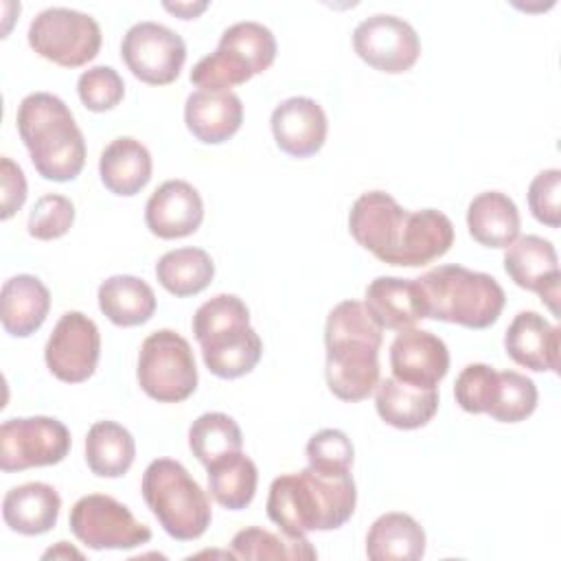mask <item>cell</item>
<instances>
[{"instance_id":"cell-13","label":"cell","mask_w":561,"mask_h":561,"mask_svg":"<svg viewBox=\"0 0 561 561\" xmlns=\"http://www.w3.org/2000/svg\"><path fill=\"white\" fill-rule=\"evenodd\" d=\"M353 48L357 57L375 70L399 75L416 64L421 55V39L403 18L377 13L355 26Z\"/></svg>"},{"instance_id":"cell-36","label":"cell","mask_w":561,"mask_h":561,"mask_svg":"<svg viewBox=\"0 0 561 561\" xmlns=\"http://www.w3.org/2000/svg\"><path fill=\"white\" fill-rule=\"evenodd\" d=\"M219 46H228L237 50L248 61L254 75L267 70L276 59L274 33L261 22H252V20H243L228 26L219 37Z\"/></svg>"},{"instance_id":"cell-7","label":"cell","mask_w":561,"mask_h":561,"mask_svg":"<svg viewBox=\"0 0 561 561\" xmlns=\"http://www.w3.org/2000/svg\"><path fill=\"white\" fill-rule=\"evenodd\" d=\"M140 491L169 537L193 541L210 526V500L182 462L173 458L151 460L142 473Z\"/></svg>"},{"instance_id":"cell-39","label":"cell","mask_w":561,"mask_h":561,"mask_svg":"<svg viewBox=\"0 0 561 561\" xmlns=\"http://www.w3.org/2000/svg\"><path fill=\"white\" fill-rule=\"evenodd\" d=\"M75 224V204L57 193L42 195L28 215V234L42 241L64 237Z\"/></svg>"},{"instance_id":"cell-15","label":"cell","mask_w":561,"mask_h":561,"mask_svg":"<svg viewBox=\"0 0 561 561\" xmlns=\"http://www.w3.org/2000/svg\"><path fill=\"white\" fill-rule=\"evenodd\" d=\"M504 270L511 280L528 291H537L541 302L559 316V256L554 245L537 234L517 237L506 254H504Z\"/></svg>"},{"instance_id":"cell-3","label":"cell","mask_w":561,"mask_h":561,"mask_svg":"<svg viewBox=\"0 0 561 561\" xmlns=\"http://www.w3.org/2000/svg\"><path fill=\"white\" fill-rule=\"evenodd\" d=\"M383 329L370 316L364 302L342 300L324 327L327 344V383L342 401H362L379 383V348Z\"/></svg>"},{"instance_id":"cell-42","label":"cell","mask_w":561,"mask_h":561,"mask_svg":"<svg viewBox=\"0 0 561 561\" xmlns=\"http://www.w3.org/2000/svg\"><path fill=\"white\" fill-rule=\"evenodd\" d=\"M0 180H2V219H9L15 215V210L22 208L26 199V178L24 171L7 156L0 158Z\"/></svg>"},{"instance_id":"cell-26","label":"cell","mask_w":561,"mask_h":561,"mask_svg":"<svg viewBox=\"0 0 561 561\" xmlns=\"http://www.w3.org/2000/svg\"><path fill=\"white\" fill-rule=\"evenodd\" d=\"M519 210L502 191H484L469 202V234L486 248H508L519 237Z\"/></svg>"},{"instance_id":"cell-10","label":"cell","mask_w":561,"mask_h":561,"mask_svg":"<svg viewBox=\"0 0 561 561\" xmlns=\"http://www.w3.org/2000/svg\"><path fill=\"white\" fill-rule=\"evenodd\" d=\"M72 535L92 550H129L151 539L147 524L112 495L90 493L75 502L70 511Z\"/></svg>"},{"instance_id":"cell-19","label":"cell","mask_w":561,"mask_h":561,"mask_svg":"<svg viewBox=\"0 0 561 561\" xmlns=\"http://www.w3.org/2000/svg\"><path fill=\"white\" fill-rule=\"evenodd\" d=\"M559 333L561 329L537 311H519L504 333V348L524 368L559 373Z\"/></svg>"},{"instance_id":"cell-22","label":"cell","mask_w":561,"mask_h":561,"mask_svg":"<svg viewBox=\"0 0 561 561\" xmlns=\"http://www.w3.org/2000/svg\"><path fill=\"white\" fill-rule=\"evenodd\" d=\"M50 309L48 287L33 274H18L4 280L0 294V320L9 335L28 337L35 333Z\"/></svg>"},{"instance_id":"cell-17","label":"cell","mask_w":561,"mask_h":561,"mask_svg":"<svg viewBox=\"0 0 561 561\" xmlns=\"http://www.w3.org/2000/svg\"><path fill=\"white\" fill-rule=\"evenodd\" d=\"M202 195L184 180L162 182L145 206V224L160 239L188 237L202 226Z\"/></svg>"},{"instance_id":"cell-2","label":"cell","mask_w":561,"mask_h":561,"mask_svg":"<svg viewBox=\"0 0 561 561\" xmlns=\"http://www.w3.org/2000/svg\"><path fill=\"white\" fill-rule=\"evenodd\" d=\"M357 489L348 473H322L311 467L274 478L267 493V517L289 537L311 530H335L355 513Z\"/></svg>"},{"instance_id":"cell-44","label":"cell","mask_w":561,"mask_h":561,"mask_svg":"<svg viewBox=\"0 0 561 561\" xmlns=\"http://www.w3.org/2000/svg\"><path fill=\"white\" fill-rule=\"evenodd\" d=\"M57 559V557H77V559H81L83 554L79 552V550H75V548H70L66 541H59L57 543V548H50V550H46L44 552V559Z\"/></svg>"},{"instance_id":"cell-24","label":"cell","mask_w":561,"mask_h":561,"mask_svg":"<svg viewBox=\"0 0 561 561\" xmlns=\"http://www.w3.org/2000/svg\"><path fill=\"white\" fill-rule=\"evenodd\" d=\"M61 497L46 482H26L7 491L2 500L4 524L20 535H44L59 517Z\"/></svg>"},{"instance_id":"cell-6","label":"cell","mask_w":561,"mask_h":561,"mask_svg":"<svg viewBox=\"0 0 561 561\" xmlns=\"http://www.w3.org/2000/svg\"><path fill=\"white\" fill-rule=\"evenodd\" d=\"M193 333L206 368L221 379L250 373L263 355V342L250 327V311L234 294H217L199 305L193 316Z\"/></svg>"},{"instance_id":"cell-8","label":"cell","mask_w":561,"mask_h":561,"mask_svg":"<svg viewBox=\"0 0 561 561\" xmlns=\"http://www.w3.org/2000/svg\"><path fill=\"white\" fill-rule=\"evenodd\" d=\"M138 386L160 403L188 399L197 388V366L186 337L158 329L145 337L138 353Z\"/></svg>"},{"instance_id":"cell-27","label":"cell","mask_w":561,"mask_h":561,"mask_svg":"<svg viewBox=\"0 0 561 561\" xmlns=\"http://www.w3.org/2000/svg\"><path fill=\"white\" fill-rule=\"evenodd\" d=\"M373 561H419L425 554V530L408 513L379 515L366 535Z\"/></svg>"},{"instance_id":"cell-9","label":"cell","mask_w":561,"mask_h":561,"mask_svg":"<svg viewBox=\"0 0 561 561\" xmlns=\"http://www.w3.org/2000/svg\"><path fill=\"white\" fill-rule=\"evenodd\" d=\"M101 39L99 22L68 7H48L28 26L31 48L64 68H79L92 61L99 55Z\"/></svg>"},{"instance_id":"cell-25","label":"cell","mask_w":561,"mask_h":561,"mask_svg":"<svg viewBox=\"0 0 561 561\" xmlns=\"http://www.w3.org/2000/svg\"><path fill=\"white\" fill-rule=\"evenodd\" d=\"M151 153L149 149L131 138V136H118L114 138L99 158V173L101 182L107 191L114 195L131 197L140 193L147 182L151 180Z\"/></svg>"},{"instance_id":"cell-31","label":"cell","mask_w":561,"mask_h":561,"mask_svg":"<svg viewBox=\"0 0 561 561\" xmlns=\"http://www.w3.org/2000/svg\"><path fill=\"white\" fill-rule=\"evenodd\" d=\"M215 263L202 248H178L164 252L156 263L158 283L173 296H195L210 285Z\"/></svg>"},{"instance_id":"cell-23","label":"cell","mask_w":561,"mask_h":561,"mask_svg":"<svg viewBox=\"0 0 561 561\" xmlns=\"http://www.w3.org/2000/svg\"><path fill=\"white\" fill-rule=\"evenodd\" d=\"M375 408L388 425L397 430H416L434 419L438 410V390L386 377L377 383Z\"/></svg>"},{"instance_id":"cell-18","label":"cell","mask_w":561,"mask_h":561,"mask_svg":"<svg viewBox=\"0 0 561 561\" xmlns=\"http://www.w3.org/2000/svg\"><path fill=\"white\" fill-rule=\"evenodd\" d=\"M272 134L280 151L294 158H309L322 149L327 140V114L322 105L309 96H289L272 112Z\"/></svg>"},{"instance_id":"cell-29","label":"cell","mask_w":561,"mask_h":561,"mask_svg":"<svg viewBox=\"0 0 561 561\" xmlns=\"http://www.w3.org/2000/svg\"><path fill=\"white\" fill-rule=\"evenodd\" d=\"M136 458V443L116 421H96L85 436V462L99 478H121Z\"/></svg>"},{"instance_id":"cell-20","label":"cell","mask_w":561,"mask_h":561,"mask_svg":"<svg viewBox=\"0 0 561 561\" xmlns=\"http://www.w3.org/2000/svg\"><path fill=\"white\" fill-rule=\"evenodd\" d=\"M184 121L199 142L219 145L239 131L243 103L234 92L195 90L184 103Z\"/></svg>"},{"instance_id":"cell-38","label":"cell","mask_w":561,"mask_h":561,"mask_svg":"<svg viewBox=\"0 0 561 561\" xmlns=\"http://www.w3.org/2000/svg\"><path fill=\"white\" fill-rule=\"evenodd\" d=\"M77 92L88 110L107 112L123 101L125 83L112 66H92L79 75Z\"/></svg>"},{"instance_id":"cell-5","label":"cell","mask_w":561,"mask_h":561,"mask_svg":"<svg viewBox=\"0 0 561 561\" xmlns=\"http://www.w3.org/2000/svg\"><path fill=\"white\" fill-rule=\"evenodd\" d=\"M425 318L467 329L491 327L506 302L502 285L484 272L462 265H438L414 278Z\"/></svg>"},{"instance_id":"cell-37","label":"cell","mask_w":561,"mask_h":561,"mask_svg":"<svg viewBox=\"0 0 561 561\" xmlns=\"http://www.w3.org/2000/svg\"><path fill=\"white\" fill-rule=\"evenodd\" d=\"M353 456V443L342 430H320L307 443L309 467L322 473H348Z\"/></svg>"},{"instance_id":"cell-35","label":"cell","mask_w":561,"mask_h":561,"mask_svg":"<svg viewBox=\"0 0 561 561\" xmlns=\"http://www.w3.org/2000/svg\"><path fill=\"white\" fill-rule=\"evenodd\" d=\"M254 77L248 61L232 48L219 46L217 50L202 57L191 70V83L199 90L230 92V88L241 85Z\"/></svg>"},{"instance_id":"cell-34","label":"cell","mask_w":561,"mask_h":561,"mask_svg":"<svg viewBox=\"0 0 561 561\" xmlns=\"http://www.w3.org/2000/svg\"><path fill=\"white\" fill-rule=\"evenodd\" d=\"M537 386L517 370H497L486 414L500 423H519L537 408Z\"/></svg>"},{"instance_id":"cell-12","label":"cell","mask_w":561,"mask_h":561,"mask_svg":"<svg viewBox=\"0 0 561 561\" xmlns=\"http://www.w3.org/2000/svg\"><path fill=\"white\" fill-rule=\"evenodd\" d=\"M121 55L136 79L167 85L178 79L186 61V44L173 28L145 20L123 35Z\"/></svg>"},{"instance_id":"cell-14","label":"cell","mask_w":561,"mask_h":561,"mask_svg":"<svg viewBox=\"0 0 561 561\" xmlns=\"http://www.w3.org/2000/svg\"><path fill=\"white\" fill-rule=\"evenodd\" d=\"M101 355V333L85 313L66 311L44 348L48 370L66 383H79L92 377Z\"/></svg>"},{"instance_id":"cell-4","label":"cell","mask_w":561,"mask_h":561,"mask_svg":"<svg viewBox=\"0 0 561 561\" xmlns=\"http://www.w3.org/2000/svg\"><path fill=\"white\" fill-rule=\"evenodd\" d=\"M18 131L44 180H75L85 164V140L70 107L50 92L26 94L18 105Z\"/></svg>"},{"instance_id":"cell-21","label":"cell","mask_w":561,"mask_h":561,"mask_svg":"<svg viewBox=\"0 0 561 561\" xmlns=\"http://www.w3.org/2000/svg\"><path fill=\"white\" fill-rule=\"evenodd\" d=\"M364 305L381 329L403 331L425 318L414 278L377 276L366 287Z\"/></svg>"},{"instance_id":"cell-32","label":"cell","mask_w":561,"mask_h":561,"mask_svg":"<svg viewBox=\"0 0 561 561\" xmlns=\"http://www.w3.org/2000/svg\"><path fill=\"white\" fill-rule=\"evenodd\" d=\"M241 445V427L224 412H204L188 427V447L204 467L221 456L239 451Z\"/></svg>"},{"instance_id":"cell-28","label":"cell","mask_w":561,"mask_h":561,"mask_svg":"<svg viewBox=\"0 0 561 561\" xmlns=\"http://www.w3.org/2000/svg\"><path fill=\"white\" fill-rule=\"evenodd\" d=\"M99 307L116 327H138L156 311V294L138 276L116 274L99 285Z\"/></svg>"},{"instance_id":"cell-1","label":"cell","mask_w":561,"mask_h":561,"mask_svg":"<svg viewBox=\"0 0 561 561\" xmlns=\"http://www.w3.org/2000/svg\"><path fill=\"white\" fill-rule=\"evenodd\" d=\"M348 230L379 261L401 267L427 265L454 243V224L445 213L405 210L386 191H368L353 202Z\"/></svg>"},{"instance_id":"cell-43","label":"cell","mask_w":561,"mask_h":561,"mask_svg":"<svg viewBox=\"0 0 561 561\" xmlns=\"http://www.w3.org/2000/svg\"><path fill=\"white\" fill-rule=\"evenodd\" d=\"M162 7L167 11L180 15L182 20H193L208 7V2H162Z\"/></svg>"},{"instance_id":"cell-11","label":"cell","mask_w":561,"mask_h":561,"mask_svg":"<svg viewBox=\"0 0 561 561\" xmlns=\"http://www.w3.org/2000/svg\"><path fill=\"white\" fill-rule=\"evenodd\" d=\"M68 451L70 432L53 416L7 419L0 425V469L7 473L57 465Z\"/></svg>"},{"instance_id":"cell-41","label":"cell","mask_w":561,"mask_h":561,"mask_svg":"<svg viewBox=\"0 0 561 561\" xmlns=\"http://www.w3.org/2000/svg\"><path fill=\"white\" fill-rule=\"evenodd\" d=\"M559 195H561V171L559 169H546L537 173L528 186V206L533 217L550 228H559L561 224V208H559Z\"/></svg>"},{"instance_id":"cell-16","label":"cell","mask_w":561,"mask_h":561,"mask_svg":"<svg viewBox=\"0 0 561 561\" xmlns=\"http://www.w3.org/2000/svg\"><path fill=\"white\" fill-rule=\"evenodd\" d=\"M390 368L405 383L436 388L449 370V351L438 335L410 327L390 344Z\"/></svg>"},{"instance_id":"cell-33","label":"cell","mask_w":561,"mask_h":561,"mask_svg":"<svg viewBox=\"0 0 561 561\" xmlns=\"http://www.w3.org/2000/svg\"><path fill=\"white\" fill-rule=\"evenodd\" d=\"M230 546L234 559H316V550L307 537L278 535L259 526L239 530Z\"/></svg>"},{"instance_id":"cell-40","label":"cell","mask_w":561,"mask_h":561,"mask_svg":"<svg viewBox=\"0 0 561 561\" xmlns=\"http://www.w3.org/2000/svg\"><path fill=\"white\" fill-rule=\"evenodd\" d=\"M497 370L489 364H467L454 383L456 403L471 414H486Z\"/></svg>"},{"instance_id":"cell-30","label":"cell","mask_w":561,"mask_h":561,"mask_svg":"<svg viewBox=\"0 0 561 561\" xmlns=\"http://www.w3.org/2000/svg\"><path fill=\"white\" fill-rule=\"evenodd\" d=\"M208 491L217 504L228 511L245 508L256 493L259 471L250 456L241 449L217 458L206 467Z\"/></svg>"}]
</instances>
